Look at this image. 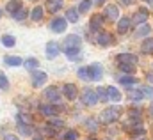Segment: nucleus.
I'll return each instance as SVG.
<instances>
[{"label":"nucleus","mask_w":153,"mask_h":140,"mask_svg":"<svg viewBox=\"0 0 153 140\" xmlns=\"http://www.w3.org/2000/svg\"><path fill=\"white\" fill-rule=\"evenodd\" d=\"M119 115H121V108H119V106H109V108H105V110L100 113V121L105 122V124H109V122L117 121Z\"/></svg>","instance_id":"nucleus-1"},{"label":"nucleus","mask_w":153,"mask_h":140,"mask_svg":"<svg viewBox=\"0 0 153 140\" xmlns=\"http://www.w3.org/2000/svg\"><path fill=\"white\" fill-rule=\"evenodd\" d=\"M82 103L87 106H93L98 103V96H96V91H93V89H85L84 92H82Z\"/></svg>","instance_id":"nucleus-2"},{"label":"nucleus","mask_w":153,"mask_h":140,"mask_svg":"<svg viewBox=\"0 0 153 140\" xmlns=\"http://www.w3.org/2000/svg\"><path fill=\"white\" fill-rule=\"evenodd\" d=\"M66 27H68V21H66L64 18H53L52 23H50V29H52L53 32H57V34H62V32L66 30Z\"/></svg>","instance_id":"nucleus-3"},{"label":"nucleus","mask_w":153,"mask_h":140,"mask_svg":"<svg viewBox=\"0 0 153 140\" xmlns=\"http://www.w3.org/2000/svg\"><path fill=\"white\" fill-rule=\"evenodd\" d=\"M116 59H117V64H128V66L137 64V57L134 53H119Z\"/></svg>","instance_id":"nucleus-4"},{"label":"nucleus","mask_w":153,"mask_h":140,"mask_svg":"<svg viewBox=\"0 0 153 140\" xmlns=\"http://www.w3.org/2000/svg\"><path fill=\"white\" fill-rule=\"evenodd\" d=\"M87 71H89V80H100L103 76V68L100 64H91L87 66Z\"/></svg>","instance_id":"nucleus-5"},{"label":"nucleus","mask_w":153,"mask_h":140,"mask_svg":"<svg viewBox=\"0 0 153 140\" xmlns=\"http://www.w3.org/2000/svg\"><path fill=\"white\" fill-rule=\"evenodd\" d=\"M82 44V39L78 35H70L64 39V50H70V48H80Z\"/></svg>","instance_id":"nucleus-6"},{"label":"nucleus","mask_w":153,"mask_h":140,"mask_svg":"<svg viewBox=\"0 0 153 140\" xmlns=\"http://www.w3.org/2000/svg\"><path fill=\"white\" fill-rule=\"evenodd\" d=\"M59 55V44L55 41H48L46 43V57L48 59H55Z\"/></svg>","instance_id":"nucleus-7"},{"label":"nucleus","mask_w":153,"mask_h":140,"mask_svg":"<svg viewBox=\"0 0 153 140\" xmlns=\"http://www.w3.org/2000/svg\"><path fill=\"white\" fill-rule=\"evenodd\" d=\"M96 43L100 46H109V44L114 43V39H112V35L109 34V32H100V34L96 35Z\"/></svg>","instance_id":"nucleus-8"},{"label":"nucleus","mask_w":153,"mask_h":140,"mask_svg":"<svg viewBox=\"0 0 153 140\" xmlns=\"http://www.w3.org/2000/svg\"><path fill=\"white\" fill-rule=\"evenodd\" d=\"M46 73H43V71H34L32 73V85L34 87H41L45 82H46Z\"/></svg>","instance_id":"nucleus-9"},{"label":"nucleus","mask_w":153,"mask_h":140,"mask_svg":"<svg viewBox=\"0 0 153 140\" xmlns=\"http://www.w3.org/2000/svg\"><path fill=\"white\" fill-rule=\"evenodd\" d=\"M45 96H46V99H50L52 103H57V101L61 99V94H59L57 87H48V89L45 91Z\"/></svg>","instance_id":"nucleus-10"},{"label":"nucleus","mask_w":153,"mask_h":140,"mask_svg":"<svg viewBox=\"0 0 153 140\" xmlns=\"http://www.w3.org/2000/svg\"><path fill=\"white\" fill-rule=\"evenodd\" d=\"M105 18L111 20V21H116L119 18V9L116 5H107L105 7Z\"/></svg>","instance_id":"nucleus-11"},{"label":"nucleus","mask_w":153,"mask_h":140,"mask_svg":"<svg viewBox=\"0 0 153 140\" xmlns=\"http://www.w3.org/2000/svg\"><path fill=\"white\" fill-rule=\"evenodd\" d=\"M62 92H64V96H66L70 101H73L76 98V87L73 83H66V85L62 87Z\"/></svg>","instance_id":"nucleus-12"},{"label":"nucleus","mask_w":153,"mask_h":140,"mask_svg":"<svg viewBox=\"0 0 153 140\" xmlns=\"http://www.w3.org/2000/svg\"><path fill=\"white\" fill-rule=\"evenodd\" d=\"M57 106L55 105H41L39 106V112L43 113V115H46V117H52V115H57Z\"/></svg>","instance_id":"nucleus-13"},{"label":"nucleus","mask_w":153,"mask_h":140,"mask_svg":"<svg viewBox=\"0 0 153 140\" xmlns=\"http://www.w3.org/2000/svg\"><path fill=\"white\" fill-rule=\"evenodd\" d=\"M144 21H148V11H146V9H139V11L134 14V23L141 25V23H144Z\"/></svg>","instance_id":"nucleus-14"},{"label":"nucleus","mask_w":153,"mask_h":140,"mask_svg":"<svg viewBox=\"0 0 153 140\" xmlns=\"http://www.w3.org/2000/svg\"><path fill=\"white\" fill-rule=\"evenodd\" d=\"M130 23H132V20H130V18H121V20H119V23H117V32H119V34L128 32Z\"/></svg>","instance_id":"nucleus-15"},{"label":"nucleus","mask_w":153,"mask_h":140,"mask_svg":"<svg viewBox=\"0 0 153 140\" xmlns=\"http://www.w3.org/2000/svg\"><path fill=\"white\" fill-rule=\"evenodd\" d=\"M150 32H152V27H150L148 23H141V25L135 29L134 34H135V37H143V35H148Z\"/></svg>","instance_id":"nucleus-16"},{"label":"nucleus","mask_w":153,"mask_h":140,"mask_svg":"<svg viewBox=\"0 0 153 140\" xmlns=\"http://www.w3.org/2000/svg\"><path fill=\"white\" fill-rule=\"evenodd\" d=\"M107 98L111 101H121V92L116 87H107Z\"/></svg>","instance_id":"nucleus-17"},{"label":"nucleus","mask_w":153,"mask_h":140,"mask_svg":"<svg viewBox=\"0 0 153 140\" xmlns=\"http://www.w3.org/2000/svg\"><path fill=\"white\" fill-rule=\"evenodd\" d=\"M20 9H22V2L20 0H11L7 4V13H11V14H16Z\"/></svg>","instance_id":"nucleus-18"},{"label":"nucleus","mask_w":153,"mask_h":140,"mask_svg":"<svg viewBox=\"0 0 153 140\" xmlns=\"http://www.w3.org/2000/svg\"><path fill=\"white\" fill-rule=\"evenodd\" d=\"M4 62H5L7 66H13V68H16V66H20V64H23V60H22L20 57H11V55L4 57Z\"/></svg>","instance_id":"nucleus-19"},{"label":"nucleus","mask_w":153,"mask_h":140,"mask_svg":"<svg viewBox=\"0 0 153 140\" xmlns=\"http://www.w3.org/2000/svg\"><path fill=\"white\" fill-rule=\"evenodd\" d=\"M128 98L134 99V101H141L144 98V92L141 89H132V91H128Z\"/></svg>","instance_id":"nucleus-20"},{"label":"nucleus","mask_w":153,"mask_h":140,"mask_svg":"<svg viewBox=\"0 0 153 140\" xmlns=\"http://www.w3.org/2000/svg\"><path fill=\"white\" fill-rule=\"evenodd\" d=\"M102 23H103V16H93L91 18V30H98L100 27H102Z\"/></svg>","instance_id":"nucleus-21"},{"label":"nucleus","mask_w":153,"mask_h":140,"mask_svg":"<svg viewBox=\"0 0 153 140\" xmlns=\"http://www.w3.org/2000/svg\"><path fill=\"white\" fill-rule=\"evenodd\" d=\"M66 18L70 20V23H76V21H78V11L73 9V7H70V9L66 11Z\"/></svg>","instance_id":"nucleus-22"},{"label":"nucleus","mask_w":153,"mask_h":140,"mask_svg":"<svg viewBox=\"0 0 153 140\" xmlns=\"http://www.w3.org/2000/svg\"><path fill=\"white\" fill-rule=\"evenodd\" d=\"M2 44H4V46H7V48H13V46L16 44V39H14L13 35L5 34V35H2Z\"/></svg>","instance_id":"nucleus-23"},{"label":"nucleus","mask_w":153,"mask_h":140,"mask_svg":"<svg viewBox=\"0 0 153 140\" xmlns=\"http://www.w3.org/2000/svg\"><path fill=\"white\" fill-rule=\"evenodd\" d=\"M62 2L64 0H46V5H48L50 11H57V9L62 7Z\"/></svg>","instance_id":"nucleus-24"},{"label":"nucleus","mask_w":153,"mask_h":140,"mask_svg":"<svg viewBox=\"0 0 153 140\" xmlns=\"http://www.w3.org/2000/svg\"><path fill=\"white\" fill-rule=\"evenodd\" d=\"M119 80V83H123V85H134V83H137V78H134V76H121V78H117Z\"/></svg>","instance_id":"nucleus-25"},{"label":"nucleus","mask_w":153,"mask_h":140,"mask_svg":"<svg viewBox=\"0 0 153 140\" xmlns=\"http://www.w3.org/2000/svg\"><path fill=\"white\" fill-rule=\"evenodd\" d=\"M143 52L144 53H153V37H150L148 41L143 43Z\"/></svg>","instance_id":"nucleus-26"},{"label":"nucleus","mask_w":153,"mask_h":140,"mask_svg":"<svg viewBox=\"0 0 153 140\" xmlns=\"http://www.w3.org/2000/svg\"><path fill=\"white\" fill-rule=\"evenodd\" d=\"M96 96H98V101H107L109 98H107V89H103V87H98L96 89Z\"/></svg>","instance_id":"nucleus-27"},{"label":"nucleus","mask_w":153,"mask_h":140,"mask_svg":"<svg viewBox=\"0 0 153 140\" xmlns=\"http://www.w3.org/2000/svg\"><path fill=\"white\" fill-rule=\"evenodd\" d=\"M91 4H93V0H82L80 5H78V11H80V13H87L89 7H91Z\"/></svg>","instance_id":"nucleus-28"},{"label":"nucleus","mask_w":153,"mask_h":140,"mask_svg":"<svg viewBox=\"0 0 153 140\" xmlns=\"http://www.w3.org/2000/svg\"><path fill=\"white\" fill-rule=\"evenodd\" d=\"M18 122H22V124H30V122H32V117L27 115V113H18Z\"/></svg>","instance_id":"nucleus-29"},{"label":"nucleus","mask_w":153,"mask_h":140,"mask_svg":"<svg viewBox=\"0 0 153 140\" xmlns=\"http://www.w3.org/2000/svg\"><path fill=\"white\" fill-rule=\"evenodd\" d=\"M18 130L23 133V135H32V128H30V124H18Z\"/></svg>","instance_id":"nucleus-30"},{"label":"nucleus","mask_w":153,"mask_h":140,"mask_svg":"<svg viewBox=\"0 0 153 140\" xmlns=\"http://www.w3.org/2000/svg\"><path fill=\"white\" fill-rule=\"evenodd\" d=\"M0 89L2 91H7L9 89V80H7V76L4 73H0Z\"/></svg>","instance_id":"nucleus-31"},{"label":"nucleus","mask_w":153,"mask_h":140,"mask_svg":"<svg viewBox=\"0 0 153 140\" xmlns=\"http://www.w3.org/2000/svg\"><path fill=\"white\" fill-rule=\"evenodd\" d=\"M38 64H39L38 59H32V57L25 60V68H27V69H34V68H38Z\"/></svg>","instance_id":"nucleus-32"},{"label":"nucleus","mask_w":153,"mask_h":140,"mask_svg":"<svg viewBox=\"0 0 153 140\" xmlns=\"http://www.w3.org/2000/svg\"><path fill=\"white\" fill-rule=\"evenodd\" d=\"M85 126H87L91 131H96V130H98V121H94V119H87V121H85Z\"/></svg>","instance_id":"nucleus-33"},{"label":"nucleus","mask_w":153,"mask_h":140,"mask_svg":"<svg viewBox=\"0 0 153 140\" xmlns=\"http://www.w3.org/2000/svg\"><path fill=\"white\" fill-rule=\"evenodd\" d=\"M41 18H43V9H41V7H36V9L32 11V20H34V21H39Z\"/></svg>","instance_id":"nucleus-34"},{"label":"nucleus","mask_w":153,"mask_h":140,"mask_svg":"<svg viewBox=\"0 0 153 140\" xmlns=\"http://www.w3.org/2000/svg\"><path fill=\"white\" fill-rule=\"evenodd\" d=\"M14 18H16V20H18V21H23V20H25V18H27V11H25V9H23V7H22V9H20V11H18V13H16V14H14Z\"/></svg>","instance_id":"nucleus-35"},{"label":"nucleus","mask_w":153,"mask_h":140,"mask_svg":"<svg viewBox=\"0 0 153 140\" xmlns=\"http://www.w3.org/2000/svg\"><path fill=\"white\" fill-rule=\"evenodd\" d=\"M48 126H50V128H62L64 122H62L61 119H52V121L48 122Z\"/></svg>","instance_id":"nucleus-36"},{"label":"nucleus","mask_w":153,"mask_h":140,"mask_svg":"<svg viewBox=\"0 0 153 140\" xmlns=\"http://www.w3.org/2000/svg\"><path fill=\"white\" fill-rule=\"evenodd\" d=\"M78 76L82 80H89V71H87V68H80L78 69Z\"/></svg>","instance_id":"nucleus-37"},{"label":"nucleus","mask_w":153,"mask_h":140,"mask_svg":"<svg viewBox=\"0 0 153 140\" xmlns=\"http://www.w3.org/2000/svg\"><path fill=\"white\" fill-rule=\"evenodd\" d=\"M119 69L125 71V73H134V71H135V66H128V64H119Z\"/></svg>","instance_id":"nucleus-38"},{"label":"nucleus","mask_w":153,"mask_h":140,"mask_svg":"<svg viewBox=\"0 0 153 140\" xmlns=\"http://www.w3.org/2000/svg\"><path fill=\"white\" fill-rule=\"evenodd\" d=\"M64 140H76V131H75V130H70V131H66Z\"/></svg>","instance_id":"nucleus-39"},{"label":"nucleus","mask_w":153,"mask_h":140,"mask_svg":"<svg viewBox=\"0 0 153 140\" xmlns=\"http://www.w3.org/2000/svg\"><path fill=\"white\" fill-rule=\"evenodd\" d=\"M143 92H144V96H148V98H152V99H153V89H152V87H144V89H143Z\"/></svg>","instance_id":"nucleus-40"},{"label":"nucleus","mask_w":153,"mask_h":140,"mask_svg":"<svg viewBox=\"0 0 153 140\" xmlns=\"http://www.w3.org/2000/svg\"><path fill=\"white\" fill-rule=\"evenodd\" d=\"M4 140H20L16 135H11V133H7V135H4Z\"/></svg>","instance_id":"nucleus-41"},{"label":"nucleus","mask_w":153,"mask_h":140,"mask_svg":"<svg viewBox=\"0 0 153 140\" xmlns=\"http://www.w3.org/2000/svg\"><path fill=\"white\" fill-rule=\"evenodd\" d=\"M121 4H125V5H130V4H134V0H121Z\"/></svg>","instance_id":"nucleus-42"},{"label":"nucleus","mask_w":153,"mask_h":140,"mask_svg":"<svg viewBox=\"0 0 153 140\" xmlns=\"http://www.w3.org/2000/svg\"><path fill=\"white\" fill-rule=\"evenodd\" d=\"M94 4H98V5H102V4H105V0H93Z\"/></svg>","instance_id":"nucleus-43"},{"label":"nucleus","mask_w":153,"mask_h":140,"mask_svg":"<svg viewBox=\"0 0 153 140\" xmlns=\"http://www.w3.org/2000/svg\"><path fill=\"white\" fill-rule=\"evenodd\" d=\"M148 80H150V82L153 83V73H150V74H148Z\"/></svg>","instance_id":"nucleus-44"},{"label":"nucleus","mask_w":153,"mask_h":140,"mask_svg":"<svg viewBox=\"0 0 153 140\" xmlns=\"http://www.w3.org/2000/svg\"><path fill=\"white\" fill-rule=\"evenodd\" d=\"M143 2H153V0H143Z\"/></svg>","instance_id":"nucleus-45"},{"label":"nucleus","mask_w":153,"mask_h":140,"mask_svg":"<svg viewBox=\"0 0 153 140\" xmlns=\"http://www.w3.org/2000/svg\"><path fill=\"white\" fill-rule=\"evenodd\" d=\"M152 113H153V106H152Z\"/></svg>","instance_id":"nucleus-46"},{"label":"nucleus","mask_w":153,"mask_h":140,"mask_svg":"<svg viewBox=\"0 0 153 140\" xmlns=\"http://www.w3.org/2000/svg\"><path fill=\"white\" fill-rule=\"evenodd\" d=\"M0 16H2V11H0Z\"/></svg>","instance_id":"nucleus-47"},{"label":"nucleus","mask_w":153,"mask_h":140,"mask_svg":"<svg viewBox=\"0 0 153 140\" xmlns=\"http://www.w3.org/2000/svg\"><path fill=\"white\" fill-rule=\"evenodd\" d=\"M89 140H93V139H89Z\"/></svg>","instance_id":"nucleus-48"},{"label":"nucleus","mask_w":153,"mask_h":140,"mask_svg":"<svg viewBox=\"0 0 153 140\" xmlns=\"http://www.w3.org/2000/svg\"><path fill=\"white\" fill-rule=\"evenodd\" d=\"M107 140H109V139H107Z\"/></svg>","instance_id":"nucleus-49"}]
</instances>
